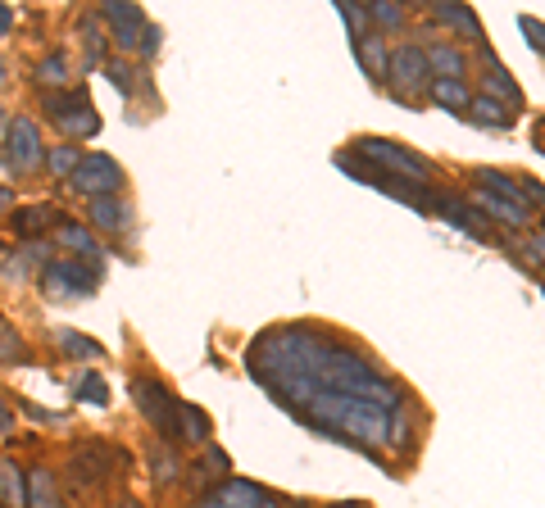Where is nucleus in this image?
<instances>
[{
  "label": "nucleus",
  "instance_id": "obj_1",
  "mask_svg": "<svg viewBox=\"0 0 545 508\" xmlns=\"http://www.w3.org/2000/svg\"><path fill=\"white\" fill-rule=\"evenodd\" d=\"M246 372L300 427L368 459H382L391 413L409 404V391L373 354L318 323L259 332L246 350Z\"/></svg>",
  "mask_w": 545,
  "mask_h": 508
},
{
  "label": "nucleus",
  "instance_id": "obj_2",
  "mask_svg": "<svg viewBox=\"0 0 545 508\" xmlns=\"http://www.w3.org/2000/svg\"><path fill=\"white\" fill-rule=\"evenodd\" d=\"M350 159H359V164H364L373 177H387V182L418 186V191H423L427 177H432L427 159H418L414 150L396 146V141H382V137H359L355 150H350Z\"/></svg>",
  "mask_w": 545,
  "mask_h": 508
},
{
  "label": "nucleus",
  "instance_id": "obj_3",
  "mask_svg": "<svg viewBox=\"0 0 545 508\" xmlns=\"http://www.w3.org/2000/svg\"><path fill=\"white\" fill-rule=\"evenodd\" d=\"M100 282V268L91 264H78V259H50L41 268V291L50 300H87Z\"/></svg>",
  "mask_w": 545,
  "mask_h": 508
},
{
  "label": "nucleus",
  "instance_id": "obj_4",
  "mask_svg": "<svg viewBox=\"0 0 545 508\" xmlns=\"http://www.w3.org/2000/svg\"><path fill=\"white\" fill-rule=\"evenodd\" d=\"M46 114L55 118V127H60L64 137H73V141H87V137H96V132H100V118H96L91 96L82 87L64 91V96H50L46 100Z\"/></svg>",
  "mask_w": 545,
  "mask_h": 508
},
{
  "label": "nucleus",
  "instance_id": "obj_5",
  "mask_svg": "<svg viewBox=\"0 0 545 508\" xmlns=\"http://www.w3.org/2000/svg\"><path fill=\"white\" fill-rule=\"evenodd\" d=\"M427 82H432V69H427V55L414 46V41H405V46L391 50L387 87L396 91L400 100H418L427 91Z\"/></svg>",
  "mask_w": 545,
  "mask_h": 508
},
{
  "label": "nucleus",
  "instance_id": "obj_6",
  "mask_svg": "<svg viewBox=\"0 0 545 508\" xmlns=\"http://www.w3.org/2000/svg\"><path fill=\"white\" fill-rule=\"evenodd\" d=\"M69 186L78 191V196L87 200H105V196H119L123 186V168L114 164L109 155H100V150H91V155H82V164L73 168Z\"/></svg>",
  "mask_w": 545,
  "mask_h": 508
},
{
  "label": "nucleus",
  "instance_id": "obj_7",
  "mask_svg": "<svg viewBox=\"0 0 545 508\" xmlns=\"http://www.w3.org/2000/svg\"><path fill=\"white\" fill-rule=\"evenodd\" d=\"M132 400H137V409H141V418L150 422V427L159 431V436H173L178 440V400H173L159 381H150V377H137L132 381Z\"/></svg>",
  "mask_w": 545,
  "mask_h": 508
},
{
  "label": "nucleus",
  "instance_id": "obj_8",
  "mask_svg": "<svg viewBox=\"0 0 545 508\" xmlns=\"http://www.w3.org/2000/svg\"><path fill=\"white\" fill-rule=\"evenodd\" d=\"M5 137H10V155H5V164H10L14 173H37V168L46 164V146H41V132H37L32 118H10Z\"/></svg>",
  "mask_w": 545,
  "mask_h": 508
},
{
  "label": "nucleus",
  "instance_id": "obj_9",
  "mask_svg": "<svg viewBox=\"0 0 545 508\" xmlns=\"http://www.w3.org/2000/svg\"><path fill=\"white\" fill-rule=\"evenodd\" d=\"M119 468H123V454L114 445H105V440H82L78 450H73V472H78L82 486H100V481H109Z\"/></svg>",
  "mask_w": 545,
  "mask_h": 508
},
{
  "label": "nucleus",
  "instance_id": "obj_10",
  "mask_svg": "<svg viewBox=\"0 0 545 508\" xmlns=\"http://www.w3.org/2000/svg\"><path fill=\"white\" fill-rule=\"evenodd\" d=\"M268 504H273V495L264 486H255L246 477H223L196 508H268Z\"/></svg>",
  "mask_w": 545,
  "mask_h": 508
},
{
  "label": "nucleus",
  "instance_id": "obj_11",
  "mask_svg": "<svg viewBox=\"0 0 545 508\" xmlns=\"http://www.w3.org/2000/svg\"><path fill=\"white\" fill-rule=\"evenodd\" d=\"M423 214H436L441 223L459 227V232L477 236V241H491V232H486V227H477V223H482V214H477V209H468L459 196H446V191H432V196H423Z\"/></svg>",
  "mask_w": 545,
  "mask_h": 508
},
{
  "label": "nucleus",
  "instance_id": "obj_12",
  "mask_svg": "<svg viewBox=\"0 0 545 508\" xmlns=\"http://www.w3.org/2000/svg\"><path fill=\"white\" fill-rule=\"evenodd\" d=\"M482 64H486V73H482V96L496 100V105H505L509 114H514V109L523 105V91H518V82L509 78L505 64H496V55H491V50H482Z\"/></svg>",
  "mask_w": 545,
  "mask_h": 508
},
{
  "label": "nucleus",
  "instance_id": "obj_13",
  "mask_svg": "<svg viewBox=\"0 0 545 508\" xmlns=\"http://www.w3.org/2000/svg\"><path fill=\"white\" fill-rule=\"evenodd\" d=\"M105 19L114 23V37H119L123 50H137V46H141V32H146V14H141L137 5L109 0V5H105Z\"/></svg>",
  "mask_w": 545,
  "mask_h": 508
},
{
  "label": "nucleus",
  "instance_id": "obj_14",
  "mask_svg": "<svg viewBox=\"0 0 545 508\" xmlns=\"http://www.w3.org/2000/svg\"><path fill=\"white\" fill-rule=\"evenodd\" d=\"M468 205H473L482 218H496V223H505V227H527V223H532V214H527V209H518V205H509V200L491 196V191H482V186H473V191H468Z\"/></svg>",
  "mask_w": 545,
  "mask_h": 508
},
{
  "label": "nucleus",
  "instance_id": "obj_15",
  "mask_svg": "<svg viewBox=\"0 0 545 508\" xmlns=\"http://www.w3.org/2000/svg\"><path fill=\"white\" fill-rule=\"evenodd\" d=\"M423 55H427L432 78H464V73H468V55L455 46V41H432Z\"/></svg>",
  "mask_w": 545,
  "mask_h": 508
},
{
  "label": "nucleus",
  "instance_id": "obj_16",
  "mask_svg": "<svg viewBox=\"0 0 545 508\" xmlns=\"http://www.w3.org/2000/svg\"><path fill=\"white\" fill-rule=\"evenodd\" d=\"M432 19H441L446 28H455L464 41H482V23H477L473 5H450V0H436V5H432Z\"/></svg>",
  "mask_w": 545,
  "mask_h": 508
},
{
  "label": "nucleus",
  "instance_id": "obj_17",
  "mask_svg": "<svg viewBox=\"0 0 545 508\" xmlns=\"http://www.w3.org/2000/svg\"><path fill=\"white\" fill-rule=\"evenodd\" d=\"M355 55H359V64H364L368 78H373V82H387L391 50H387V41H382V32H368V37H359V41H355Z\"/></svg>",
  "mask_w": 545,
  "mask_h": 508
},
{
  "label": "nucleus",
  "instance_id": "obj_18",
  "mask_svg": "<svg viewBox=\"0 0 545 508\" xmlns=\"http://www.w3.org/2000/svg\"><path fill=\"white\" fill-rule=\"evenodd\" d=\"M427 96L446 109V114H468V100H473V91H468L464 78H432V82H427Z\"/></svg>",
  "mask_w": 545,
  "mask_h": 508
},
{
  "label": "nucleus",
  "instance_id": "obj_19",
  "mask_svg": "<svg viewBox=\"0 0 545 508\" xmlns=\"http://www.w3.org/2000/svg\"><path fill=\"white\" fill-rule=\"evenodd\" d=\"M50 223H60V214L50 205H28V209H14V218H10V227H14V236H23V241H37L41 232H46Z\"/></svg>",
  "mask_w": 545,
  "mask_h": 508
},
{
  "label": "nucleus",
  "instance_id": "obj_20",
  "mask_svg": "<svg viewBox=\"0 0 545 508\" xmlns=\"http://www.w3.org/2000/svg\"><path fill=\"white\" fill-rule=\"evenodd\" d=\"M178 440L200 445V450L209 445V418L196 409V404H187V400H178Z\"/></svg>",
  "mask_w": 545,
  "mask_h": 508
},
{
  "label": "nucleus",
  "instance_id": "obj_21",
  "mask_svg": "<svg viewBox=\"0 0 545 508\" xmlns=\"http://www.w3.org/2000/svg\"><path fill=\"white\" fill-rule=\"evenodd\" d=\"M132 218V209L123 205L119 196H105V200H91V223L100 227V232H123Z\"/></svg>",
  "mask_w": 545,
  "mask_h": 508
},
{
  "label": "nucleus",
  "instance_id": "obj_22",
  "mask_svg": "<svg viewBox=\"0 0 545 508\" xmlns=\"http://www.w3.org/2000/svg\"><path fill=\"white\" fill-rule=\"evenodd\" d=\"M55 241L64 245V250H78V254H87V259H105V250H100V241L91 236V227H82V223H64V227H55Z\"/></svg>",
  "mask_w": 545,
  "mask_h": 508
},
{
  "label": "nucleus",
  "instance_id": "obj_23",
  "mask_svg": "<svg viewBox=\"0 0 545 508\" xmlns=\"http://www.w3.org/2000/svg\"><path fill=\"white\" fill-rule=\"evenodd\" d=\"M387 450H396V454L414 450V404H405V409L391 413V422H387Z\"/></svg>",
  "mask_w": 545,
  "mask_h": 508
},
{
  "label": "nucleus",
  "instance_id": "obj_24",
  "mask_svg": "<svg viewBox=\"0 0 545 508\" xmlns=\"http://www.w3.org/2000/svg\"><path fill=\"white\" fill-rule=\"evenodd\" d=\"M28 508H64L60 486H55V477L46 468L28 472Z\"/></svg>",
  "mask_w": 545,
  "mask_h": 508
},
{
  "label": "nucleus",
  "instance_id": "obj_25",
  "mask_svg": "<svg viewBox=\"0 0 545 508\" xmlns=\"http://www.w3.org/2000/svg\"><path fill=\"white\" fill-rule=\"evenodd\" d=\"M150 477L159 481V486H173V481L182 477V463L178 454L164 445V440H150Z\"/></svg>",
  "mask_w": 545,
  "mask_h": 508
},
{
  "label": "nucleus",
  "instance_id": "obj_26",
  "mask_svg": "<svg viewBox=\"0 0 545 508\" xmlns=\"http://www.w3.org/2000/svg\"><path fill=\"white\" fill-rule=\"evenodd\" d=\"M0 504L5 508H28V481L19 477L10 459H0Z\"/></svg>",
  "mask_w": 545,
  "mask_h": 508
},
{
  "label": "nucleus",
  "instance_id": "obj_27",
  "mask_svg": "<svg viewBox=\"0 0 545 508\" xmlns=\"http://www.w3.org/2000/svg\"><path fill=\"white\" fill-rule=\"evenodd\" d=\"M468 118H473V123H482V127H496V132L514 127V114H509L505 105H496V100H486V96L468 100Z\"/></svg>",
  "mask_w": 545,
  "mask_h": 508
},
{
  "label": "nucleus",
  "instance_id": "obj_28",
  "mask_svg": "<svg viewBox=\"0 0 545 508\" xmlns=\"http://www.w3.org/2000/svg\"><path fill=\"white\" fill-rule=\"evenodd\" d=\"M73 400H78V404H91V409H105V404H109V386H105V377L87 368V372L78 377V386H73Z\"/></svg>",
  "mask_w": 545,
  "mask_h": 508
},
{
  "label": "nucleus",
  "instance_id": "obj_29",
  "mask_svg": "<svg viewBox=\"0 0 545 508\" xmlns=\"http://www.w3.org/2000/svg\"><path fill=\"white\" fill-rule=\"evenodd\" d=\"M14 259H19V264H10V268H5V277H23V273H28V268H37V264H50L55 254H50V245H46V241H23Z\"/></svg>",
  "mask_w": 545,
  "mask_h": 508
},
{
  "label": "nucleus",
  "instance_id": "obj_30",
  "mask_svg": "<svg viewBox=\"0 0 545 508\" xmlns=\"http://www.w3.org/2000/svg\"><path fill=\"white\" fill-rule=\"evenodd\" d=\"M55 345H60V350L64 354H73V359H100V354H105V350H100V345L96 341H87V336H78V332H69V327H60V332H55Z\"/></svg>",
  "mask_w": 545,
  "mask_h": 508
},
{
  "label": "nucleus",
  "instance_id": "obj_31",
  "mask_svg": "<svg viewBox=\"0 0 545 508\" xmlns=\"http://www.w3.org/2000/svg\"><path fill=\"white\" fill-rule=\"evenodd\" d=\"M82 164V150L73 146V141H64V146H55V150H46V168L55 177H73V168Z\"/></svg>",
  "mask_w": 545,
  "mask_h": 508
},
{
  "label": "nucleus",
  "instance_id": "obj_32",
  "mask_svg": "<svg viewBox=\"0 0 545 508\" xmlns=\"http://www.w3.org/2000/svg\"><path fill=\"white\" fill-rule=\"evenodd\" d=\"M341 10V23L350 28V37H368V28H373V19H368V5H359V0H341L337 5Z\"/></svg>",
  "mask_w": 545,
  "mask_h": 508
},
{
  "label": "nucleus",
  "instance_id": "obj_33",
  "mask_svg": "<svg viewBox=\"0 0 545 508\" xmlns=\"http://www.w3.org/2000/svg\"><path fill=\"white\" fill-rule=\"evenodd\" d=\"M37 82H41V87H64V82H69V59H64V55H46L37 64Z\"/></svg>",
  "mask_w": 545,
  "mask_h": 508
},
{
  "label": "nucleus",
  "instance_id": "obj_34",
  "mask_svg": "<svg viewBox=\"0 0 545 508\" xmlns=\"http://www.w3.org/2000/svg\"><path fill=\"white\" fill-rule=\"evenodd\" d=\"M368 19H373L382 32H400V28H405L409 14L400 10V5H382V0H377V5H368Z\"/></svg>",
  "mask_w": 545,
  "mask_h": 508
},
{
  "label": "nucleus",
  "instance_id": "obj_35",
  "mask_svg": "<svg viewBox=\"0 0 545 508\" xmlns=\"http://www.w3.org/2000/svg\"><path fill=\"white\" fill-rule=\"evenodd\" d=\"M518 191H523V205L527 209H545V182H536V177H518Z\"/></svg>",
  "mask_w": 545,
  "mask_h": 508
},
{
  "label": "nucleus",
  "instance_id": "obj_36",
  "mask_svg": "<svg viewBox=\"0 0 545 508\" xmlns=\"http://www.w3.org/2000/svg\"><path fill=\"white\" fill-rule=\"evenodd\" d=\"M19 354H23L19 332H10V327L0 323V363H5V359H19Z\"/></svg>",
  "mask_w": 545,
  "mask_h": 508
},
{
  "label": "nucleus",
  "instance_id": "obj_37",
  "mask_svg": "<svg viewBox=\"0 0 545 508\" xmlns=\"http://www.w3.org/2000/svg\"><path fill=\"white\" fill-rule=\"evenodd\" d=\"M518 28H523V37H532V46L545 55V23L532 19V14H523V19H518Z\"/></svg>",
  "mask_w": 545,
  "mask_h": 508
},
{
  "label": "nucleus",
  "instance_id": "obj_38",
  "mask_svg": "<svg viewBox=\"0 0 545 508\" xmlns=\"http://www.w3.org/2000/svg\"><path fill=\"white\" fill-rule=\"evenodd\" d=\"M105 73H109V82H114V87H119L123 96H132V91H137V82H132L137 73H132V69H123V64H109Z\"/></svg>",
  "mask_w": 545,
  "mask_h": 508
},
{
  "label": "nucleus",
  "instance_id": "obj_39",
  "mask_svg": "<svg viewBox=\"0 0 545 508\" xmlns=\"http://www.w3.org/2000/svg\"><path fill=\"white\" fill-rule=\"evenodd\" d=\"M205 463L214 468V477H232V463H228V454L218 450V445H205Z\"/></svg>",
  "mask_w": 545,
  "mask_h": 508
},
{
  "label": "nucleus",
  "instance_id": "obj_40",
  "mask_svg": "<svg viewBox=\"0 0 545 508\" xmlns=\"http://www.w3.org/2000/svg\"><path fill=\"white\" fill-rule=\"evenodd\" d=\"M159 41H164V32H159L155 23H146V32H141V46H137V50L150 59V55H155V50H159Z\"/></svg>",
  "mask_w": 545,
  "mask_h": 508
},
{
  "label": "nucleus",
  "instance_id": "obj_41",
  "mask_svg": "<svg viewBox=\"0 0 545 508\" xmlns=\"http://www.w3.org/2000/svg\"><path fill=\"white\" fill-rule=\"evenodd\" d=\"M527 250H532V259H536V264H545V232H536L532 241H527Z\"/></svg>",
  "mask_w": 545,
  "mask_h": 508
},
{
  "label": "nucleus",
  "instance_id": "obj_42",
  "mask_svg": "<svg viewBox=\"0 0 545 508\" xmlns=\"http://www.w3.org/2000/svg\"><path fill=\"white\" fill-rule=\"evenodd\" d=\"M14 427V413H10V404H5V395H0V431H10Z\"/></svg>",
  "mask_w": 545,
  "mask_h": 508
},
{
  "label": "nucleus",
  "instance_id": "obj_43",
  "mask_svg": "<svg viewBox=\"0 0 545 508\" xmlns=\"http://www.w3.org/2000/svg\"><path fill=\"white\" fill-rule=\"evenodd\" d=\"M10 28H14V10H10V5H0V37H5Z\"/></svg>",
  "mask_w": 545,
  "mask_h": 508
},
{
  "label": "nucleus",
  "instance_id": "obj_44",
  "mask_svg": "<svg viewBox=\"0 0 545 508\" xmlns=\"http://www.w3.org/2000/svg\"><path fill=\"white\" fill-rule=\"evenodd\" d=\"M5 209H14V186H0V214Z\"/></svg>",
  "mask_w": 545,
  "mask_h": 508
},
{
  "label": "nucleus",
  "instance_id": "obj_45",
  "mask_svg": "<svg viewBox=\"0 0 545 508\" xmlns=\"http://www.w3.org/2000/svg\"><path fill=\"white\" fill-rule=\"evenodd\" d=\"M536 150H541V155H545V118H541V123H536Z\"/></svg>",
  "mask_w": 545,
  "mask_h": 508
},
{
  "label": "nucleus",
  "instance_id": "obj_46",
  "mask_svg": "<svg viewBox=\"0 0 545 508\" xmlns=\"http://www.w3.org/2000/svg\"><path fill=\"white\" fill-rule=\"evenodd\" d=\"M114 508H141L137 499H114Z\"/></svg>",
  "mask_w": 545,
  "mask_h": 508
},
{
  "label": "nucleus",
  "instance_id": "obj_47",
  "mask_svg": "<svg viewBox=\"0 0 545 508\" xmlns=\"http://www.w3.org/2000/svg\"><path fill=\"white\" fill-rule=\"evenodd\" d=\"M0 82H5V59H0Z\"/></svg>",
  "mask_w": 545,
  "mask_h": 508
},
{
  "label": "nucleus",
  "instance_id": "obj_48",
  "mask_svg": "<svg viewBox=\"0 0 545 508\" xmlns=\"http://www.w3.org/2000/svg\"><path fill=\"white\" fill-rule=\"evenodd\" d=\"M268 508H282V504H278V499H273V504H268Z\"/></svg>",
  "mask_w": 545,
  "mask_h": 508
},
{
  "label": "nucleus",
  "instance_id": "obj_49",
  "mask_svg": "<svg viewBox=\"0 0 545 508\" xmlns=\"http://www.w3.org/2000/svg\"><path fill=\"white\" fill-rule=\"evenodd\" d=\"M541 286H545V282H541Z\"/></svg>",
  "mask_w": 545,
  "mask_h": 508
}]
</instances>
